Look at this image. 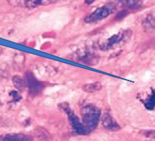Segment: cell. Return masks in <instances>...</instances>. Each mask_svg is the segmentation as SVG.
<instances>
[{
  "label": "cell",
  "instance_id": "1",
  "mask_svg": "<svg viewBox=\"0 0 155 141\" xmlns=\"http://www.w3.org/2000/svg\"><path fill=\"white\" fill-rule=\"evenodd\" d=\"M115 10V5L113 3H109V4L96 9L93 13H92L90 15H89L84 18V21L86 23H93L95 21H100V20L104 19V18L109 16V15L113 13Z\"/></svg>",
  "mask_w": 155,
  "mask_h": 141
},
{
  "label": "cell",
  "instance_id": "2",
  "mask_svg": "<svg viewBox=\"0 0 155 141\" xmlns=\"http://www.w3.org/2000/svg\"><path fill=\"white\" fill-rule=\"evenodd\" d=\"M131 36V32L129 31H124L122 33H119L118 34L113 35L109 38L105 43L101 46V48L104 50H108L112 48L116 44H119L120 43L124 41H126Z\"/></svg>",
  "mask_w": 155,
  "mask_h": 141
},
{
  "label": "cell",
  "instance_id": "3",
  "mask_svg": "<svg viewBox=\"0 0 155 141\" xmlns=\"http://www.w3.org/2000/svg\"><path fill=\"white\" fill-rule=\"evenodd\" d=\"M143 26L145 31L149 33L155 31V11L148 13L146 18L143 19Z\"/></svg>",
  "mask_w": 155,
  "mask_h": 141
},
{
  "label": "cell",
  "instance_id": "4",
  "mask_svg": "<svg viewBox=\"0 0 155 141\" xmlns=\"http://www.w3.org/2000/svg\"><path fill=\"white\" fill-rule=\"evenodd\" d=\"M102 123L104 128L107 129V130L117 131L120 129L118 124L114 121L109 114H104L102 118Z\"/></svg>",
  "mask_w": 155,
  "mask_h": 141
},
{
  "label": "cell",
  "instance_id": "5",
  "mask_svg": "<svg viewBox=\"0 0 155 141\" xmlns=\"http://www.w3.org/2000/svg\"><path fill=\"white\" fill-rule=\"evenodd\" d=\"M117 5L130 10H137L143 5L142 0H116Z\"/></svg>",
  "mask_w": 155,
  "mask_h": 141
},
{
  "label": "cell",
  "instance_id": "6",
  "mask_svg": "<svg viewBox=\"0 0 155 141\" xmlns=\"http://www.w3.org/2000/svg\"><path fill=\"white\" fill-rule=\"evenodd\" d=\"M59 0H29L27 3L26 8L28 9H34L38 6H45L53 4Z\"/></svg>",
  "mask_w": 155,
  "mask_h": 141
},
{
  "label": "cell",
  "instance_id": "7",
  "mask_svg": "<svg viewBox=\"0 0 155 141\" xmlns=\"http://www.w3.org/2000/svg\"><path fill=\"white\" fill-rule=\"evenodd\" d=\"M102 84L100 82H93V83L87 84L82 86V90L87 93H93V92H98L101 90Z\"/></svg>",
  "mask_w": 155,
  "mask_h": 141
},
{
  "label": "cell",
  "instance_id": "8",
  "mask_svg": "<svg viewBox=\"0 0 155 141\" xmlns=\"http://www.w3.org/2000/svg\"><path fill=\"white\" fill-rule=\"evenodd\" d=\"M13 84L15 87L20 91H23L25 87V80L22 79L20 76L18 75H15L13 78Z\"/></svg>",
  "mask_w": 155,
  "mask_h": 141
},
{
  "label": "cell",
  "instance_id": "9",
  "mask_svg": "<svg viewBox=\"0 0 155 141\" xmlns=\"http://www.w3.org/2000/svg\"><path fill=\"white\" fill-rule=\"evenodd\" d=\"M36 132H38L37 136L39 137L40 139L44 141H48L50 140V138L51 137V136L50 135V134L47 132L46 129L43 128H38L36 129Z\"/></svg>",
  "mask_w": 155,
  "mask_h": 141
},
{
  "label": "cell",
  "instance_id": "10",
  "mask_svg": "<svg viewBox=\"0 0 155 141\" xmlns=\"http://www.w3.org/2000/svg\"><path fill=\"white\" fill-rule=\"evenodd\" d=\"M9 4L12 6L24 7L26 8L27 3L29 0H8Z\"/></svg>",
  "mask_w": 155,
  "mask_h": 141
},
{
  "label": "cell",
  "instance_id": "11",
  "mask_svg": "<svg viewBox=\"0 0 155 141\" xmlns=\"http://www.w3.org/2000/svg\"><path fill=\"white\" fill-rule=\"evenodd\" d=\"M146 135L147 136V137H155V132H154V131H151V132H146Z\"/></svg>",
  "mask_w": 155,
  "mask_h": 141
},
{
  "label": "cell",
  "instance_id": "12",
  "mask_svg": "<svg viewBox=\"0 0 155 141\" xmlns=\"http://www.w3.org/2000/svg\"><path fill=\"white\" fill-rule=\"evenodd\" d=\"M95 1V0H85V2H86V4L90 5V4H92V3H93Z\"/></svg>",
  "mask_w": 155,
  "mask_h": 141
}]
</instances>
